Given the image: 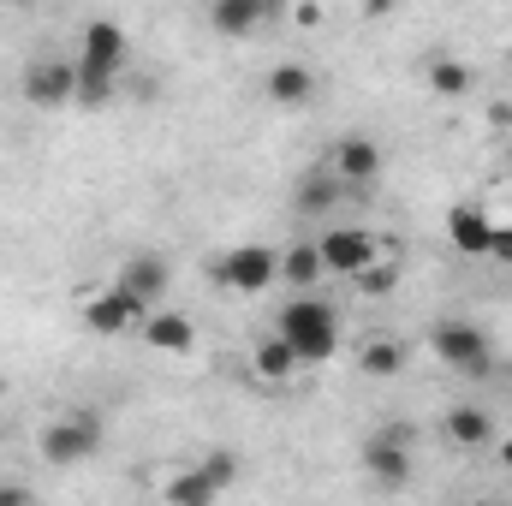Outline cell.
<instances>
[{"instance_id":"1","label":"cell","mask_w":512,"mask_h":506,"mask_svg":"<svg viewBox=\"0 0 512 506\" xmlns=\"http://www.w3.org/2000/svg\"><path fill=\"white\" fill-rule=\"evenodd\" d=\"M72 60H78V108H108L120 90V72H126V24L90 18Z\"/></svg>"},{"instance_id":"2","label":"cell","mask_w":512,"mask_h":506,"mask_svg":"<svg viewBox=\"0 0 512 506\" xmlns=\"http://www.w3.org/2000/svg\"><path fill=\"white\" fill-rule=\"evenodd\" d=\"M274 334L292 346L298 370H304V364H328V358L340 352V310H334L328 298H316V292H298V298L280 310Z\"/></svg>"},{"instance_id":"3","label":"cell","mask_w":512,"mask_h":506,"mask_svg":"<svg viewBox=\"0 0 512 506\" xmlns=\"http://www.w3.org/2000/svg\"><path fill=\"white\" fill-rule=\"evenodd\" d=\"M42 459L54 465V471H72V465H90L96 453H102V417L96 411H66V417H54V423H42Z\"/></svg>"},{"instance_id":"4","label":"cell","mask_w":512,"mask_h":506,"mask_svg":"<svg viewBox=\"0 0 512 506\" xmlns=\"http://www.w3.org/2000/svg\"><path fill=\"white\" fill-rule=\"evenodd\" d=\"M429 352H435L447 370H459V376H489V364H495L489 334H483L477 322H465V316L435 322V328H429Z\"/></svg>"},{"instance_id":"5","label":"cell","mask_w":512,"mask_h":506,"mask_svg":"<svg viewBox=\"0 0 512 506\" xmlns=\"http://www.w3.org/2000/svg\"><path fill=\"white\" fill-rule=\"evenodd\" d=\"M209 274H215V286L256 298V292H268V286L280 280V251H268V245H233Z\"/></svg>"},{"instance_id":"6","label":"cell","mask_w":512,"mask_h":506,"mask_svg":"<svg viewBox=\"0 0 512 506\" xmlns=\"http://www.w3.org/2000/svg\"><path fill=\"white\" fill-rule=\"evenodd\" d=\"M24 102L30 108H66V102H78V60H66V54H36L30 66H24Z\"/></svg>"},{"instance_id":"7","label":"cell","mask_w":512,"mask_h":506,"mask_svg":"<svg viewBox=\"0 0 512 506\" xmlns=\"http://www.w3.org/2000/svg\"><path fill=\"white\" fill-rule=\"evenodd\" d=\"M316 251H322V268L340 274V280H358L364 268L382 262V256H376V233H364V227H328V233L316 239Z\"/></svg>"},{"instance_id":"8","label":"cell","mask_w":512,"mask_h":506,"mask_svg":"<svg viewBox=\"0 0 512 506\" xmlns=\"http://www.w3.org/2000/svg\"><path fill=\"white\" fill-rule=\"evenodd\" d=\"M114 286L126 292L137 310H161V298H167V286H173V262L161 251H137V256H126V268L114 274Z\"/></svg>"},{"instance_id":"9","label":"cell","mask_w":512,"mask_h":506,"mask_svg":"<svg viewBox=\"0 0 512 506\" xmlns=\"http://www.w3.org/2000/svg\"><path fill=\"white\" fill-rule=\"evenodd\" d=\"M78 316H84V328H90V334L120 340V334H137V328H143V316H149V310H137L120 286H96V292L84 298V310H78Z\"/></svg>"},{"instance_id":"10","label":"cell","mask_w":512,"mask_h":506,"mask_svg":"<svg viewBox=\"0 0 512 506\" xmlns=\"http://www.w3.org/2000/svg\"><path fill=\"white\" fill-rule=\"evenodd\" d=\"M334 179H340L346 191L376 185V179H382V143H376V137H364V131L340 137V143H334Z\"/></svg>"},{"instance_id":"11","label":"cell","mask_w":512,"mask_h":506,"mask_svg":"<svg viewBox=\"0 0 512 506\" xmlns=\"http://www.w3.org/2000/svg\"><path fill=\"white\" fill-rule=\"evenodd\" d=\"M447 239L459 256H489L495 251V215L483 203H453L447 209Z\"/></svg>"},{"instance_id":"12","label":"cell","mask_w":512,"mask_h":506,"mask_svg":"<svg viewBox=\"0 0 512 506\" xmlns=\"http://www.w3.org/2000/svg\"><path fill=\"white\" fill-rule=\"evenodd\" d=\"M262 96H268L274 108H304V102H316V72H310L304 60H280V66L262 78Z\"/></svg>"},{"instance_id":"13","label":"cell","mask_w":512,"mask_h":506,"mask_svg":"<svg viewBox=\"0 0 512 506\" xmlns=\"http://www.w3.org/2000/svg\"><path fill=\"white\" fill-rule=\"evenodd\" d=\"M137 334H143L155 352H173V358H185V352L197 346V328H191V316H179V310H149Z\"/></svg>"},{"instance_id":"14","label":"cell","mask_w":512,"mask_h":506,"mask_svg":"<svg viewBox=\"0 0 512 506\" xmlns=\"http://www.w3.org/2000/svg\"><path fill=\"white\" fill-rule=\"evenodd\" d=\"M441 429H447V441L453 447H465V453H477V447H489L501 429H495V417L483 411V405H453L447 417H441Z\"/></svg>"},{"instance_id":"15","label":"cell","mask_w":512,"mask_h":506,"mask_svg":"<svg viewBox=\"0 0 512 506\" xmlns=\"http://www.w3.org/2000/svg\"><path fill=\"white\" fill-rule=\"evenodd\" d=\"M405 364H411V352H405L399 334H376V340L358 346V370H364L370 381H399L405 376Z\"/></svg>"},{"instance_id":"16","label":"cell","mask_w":512,"mask_h":506,"mask_svg":"<svg viewBox=\"0 0 512 506\" xmlns=\"http://www.w3.org/2000/svg\"><path fill=\"white\" fill-rule=\"evenodd\" d=\"M364 471H370L382 489H405L417 465H411V447H393V441H376V435H370V447H364Z\"/></svg>"},{"instance_id":"17","label":"cell","mask_w":512,"mask_h":506,"mask_svg":"<svg viewBox=\"0 0 512 506\" xmlns=\"http://www.w3.org/2000/svg\"><path fill=\"white\" fill-rule=\"evenodd\" d=\"M268 18H274L268 0H215V12H209V24H215L221 36H251Z\"/></svg>"},{"instance_id":"18","label":"cell","mask_w":512,"mask_h":506,"mask_svg":"<svg viewBox=\"0 0 512 506\" xmlns=\"http://www.w3.org/2000/svg\"><path fill=\"white\" fill-rule=\"evenodd\" d=\"M340 197H346V185L334 179V167H322V173H304V179H298L292 209H298V215H328Z\"/></svg>"},{"instance_id":"19","label":"cell","mask_w":512,"mask_h":506,"mask_svg":"<svg viewBox=\"0 0 512 506\" xmlns=\"http://www.w3.org/2000/svg\"><path fill=\"white\" fill-rule=\"evenodd\" d=\"M322 251H316V239H298L292 251H280V280L286 286H298V292H310V286H322Z\"/></svg>"},{"instance_id":"20","label":"cell","mask_w":512,"mask_h":506,"mask_svg":"<svg viewBox=\"0 0 512 506\" xmlns=\"http://www.w3.org/2000/svg\"><path fill=\"white\" fill-rule=\"evenodd\" d=\"M251 370H256V381H292L298 376V358H292V346L280 334H262L251 352Z\"/></svg>"},{"instance_id":"21","label":"cell","mask_w":512,"mask_h":506,"mask_svg":"<svg viewBox=\"0 0 512 506\" xmlns=\"http://www.w3.org/2000/svg\"><path fill=\"white\" fill-rule=\"evenodd\" d=\"M161 501H167V506H215V501H221V489L191 465V471H179V477L161 489Z\"/></svg>"},{"instance_id":"22","label":"cell","mask_w":512,"mask_h":506,"mask_svg":"<svg viewBox=\"0 0 512 506\" xmlns=\"http://www.w3.org/2000/svg\"><path fill=\"white\" fill-rule=\"evenodd\" d=\"M471 84H477V78H471V66H465V60H447V54H435V60H429V90H435V96H447V102H453V96H471Z\"/></svg>"},{"instance_id":"23","label":"cell","mask_w":512,"mask_h":506,"mask_svg":"<svg viewBox=\"0 0 512 506\" xmlns=\"http://www.w3.org/2000/svg\"><path fill=\"white\" fill-rule=\"evenodd\" d=\"M197 471H203V477H209V483H215V489L227 495V489L239 483V453H227V447H215V453H203V459H197Z\"/></svg>"},{"instance_id":"24","label":"cell","mask_w":512,"mask_h":506,"mask_svg":"<svg viewBox=\"0 0 512 506\" xmlns=\"http://www.w3.org/2000/svg\"><path fill=\"white\" fill-rule=\"evenodd\" d=\"M352 286H358V298H387V292L399 286V262H376V268H364Z\"/></svg>"},{"instance_id":"25","label":"cell","mask_w":512,"mask_h":506,"mask_svg":"<svg viewBox=\"0 0 512 506\" xmlns=\"http://www.w3.org/2000/svg\"><path fill=\"white\" fill-rule=\"evenodd\" d=\"M376 441H393V447H411V441H417V429H411V423H382V429H376Z\"/></svg>"},{"instance_id":"26","label":"cell","mask_w":512,"mask_h":506,"mask_svg":"<svg viewBox=\"0 0 512 506\" xmlns=\"http://www.w3.org/2000/svg\"><path fill=\"white\" fill-rule=\"evenodd\" d=\"M489 256L512 268V227H507V221H495V251H489Z\"/></svg>"},{"instance_id":"27","label":"cell","mask_w":512,"mask_h":506,"mask_svg":"<svg viewBox=\"0 0 512 506\" xmlns=\"http://www.w3.org/2000/svg\"><path fill=\"white\" fill-rule=\"evenodd\" d=\"M322 18H328V12H322V6H292V24H298V30H316V24H322Z\"/></svg>"},{"instance_id":"28","label":"cell","mask_w":512,"mask_h":506,"mask_svg":"<svg viewBox=\"0 0 512 506\" xmlns=\"http://www.w3.org/2000/svg\"><path fill=\"white\" fill-rule=\"evenodd\" d=\"M0 506H36V501H30V489H18V483H0Z\"/></svg>"},{"instance_id":"29","label":"cell","mask_w":512,"mask_h":506,"mask_svg":"<svg viewBox=\"0 0 512 506\" xmlns=\"http://www.w3.org/2000/svg\"><path fill=\"white\" fill-rule=\"evenodd\" d=\"M489 126L512 131V102H495V108H489Z\"/></svg>"},{"instance_id":"30","label":"cell","mask_w":512,"mask_h":506,"mask_svg":"<svg viewBox=\"0 0 512 506\" xmlns=\"http://www.w3.org/2000/svg\"><path fill=\"white\" fill-rule=\"evenodd\" d=\"M483 506H501V501H483Z\"/></svg>"}]
</instances>
